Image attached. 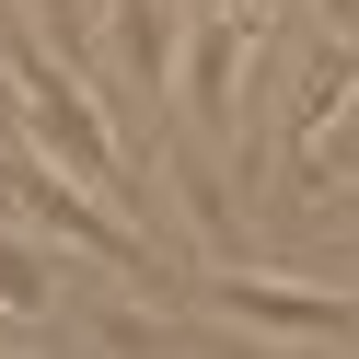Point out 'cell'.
I'll use <instances>...</instances> for the list:
<instances>
[{
  "instance_id": "1",
  "label": "cell",
  "mask_w": 359,
  "mask_h": 359,
  "mask_svg": "<svg viewBox=\"0 0 359 359\" xmlns=\"http://www.w3.org/2000/svg\"><path fill=\"white\" fill-rule=\"evenodd\" d=\"M0 186L24 197V220H35V232L81 243L93 266H128V278H174V266H163V243H151L128 209H104V186H81L70 163H47V151H24V140H0ZM174 290H186V278H174Z\"/></svg>"
},
{
  "instance_id": "2",
  "label": "cell",
  "mask_w": 359,
  "mask_h": 359,
  "mask_svg": "<svg viewBox=\"0 0 359 359\" xmlns=\"http://www.w3.org/2000/svg\"><path fill=\"white\" fill-rule=\"evenodd\" d=\"M197 302L220 313V325H255V336H359V290H302V278H255V266L209 255L197 266Z\"/></svg>"
},
{
  "instance_id": "3",
  "label": "cell",
  "mask_w": 359,
  "mask_h": 359,
  "mask_svg": "<svg viewBox=\"0 0 359 359\" xmlns=\"http://www.w3.org/2000/svg\"><path fill=\"white\" fill-rule=\"evenodd\" d=\"M243 70H255V12L197 0V35H186V116L209 128V140H232V116H243Z\"/></svg>"
},
{
  "instance_id": "4",
  "label": "cell",
  "mask_w": 359,
  "mask_h": 359,
  "mask_svg": "<svg viewBox=\"0 0 359 359\" xmlns=\"http://www.w3.org/2000/svg\"><path fill=\"white\" fill-rule=\"evenodd\" d=\"M359 93V35H325V47H313V70L302 81H290V151H313V140H325V116H336V104H348Z\"/></svg>"
},
{
  "instance_id": "5",
  "label": "cell",
  "mask_w": 359,
  "mask_h": 359,
  "mask_svg": "<svg viewBox=\"0 0 359 359\" xmlns=\"http://www.w3.org/2000/svg\"><path fill=\"white\" fill-rule=\"evenodd\" d=\"M116 70H128V93L140 104H163L174 93V47H163V0H116ZM174 116V104H163Z\"/></svg>"
},
{
  "instance_id": "6",
  "label": "cell",
  "mask_w": 359,
  "mask_h": 359,
  "mask_svg": "<svg viewBox=\"0 0 359 359\" xmlns=\"http://www.w3.org/2000/svg\"><path fill=\"white\" fill-rule=\"evenodd\" d=\"M0 313H24V325H47V313H58V278H47L35 243H0Z\"/></svg>"
},
{
  "instance_id": "7",
  "label": "cell",
  "mask_w": 359,
  "mask_h": 359,
  "mask_svg": "<svg viewBox=\"0 0 359 359\" xmlns=\"http://www.w3.org/2000/svg\"><path fill=\"white\" fill-rule=\"evenodd\" d=\"M81 325H93L104 348H174V336H186V325H174V313H128V302H93V313H81Z\"/></svg>"
},
{
  "instance_id": "8",
  "label": "cell",
  "mask_w": 359,
  "mask_h": 359,
  "mask_svg": "<svg viewBox=\"0 0 359 359\" xmlns=\"http://www.w3.org/2000/svg\"><path fill=\"white\" fill-rule=\"evenodd\" d=\"M24 128V70H12V47H0V140Z\"/></svg>"
}]
</instances>
